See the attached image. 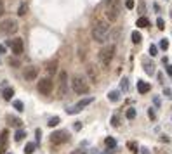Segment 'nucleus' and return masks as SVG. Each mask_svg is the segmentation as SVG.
Masks as SVG:
<instances>
[{
  "instance_id": "24",
  "label": "nucleus",
  "mask_w": 172,
  "mask_h": 154,
  "mask_svg": "<svg viewBox=\"0 0 172 154\" xmlns=\"http://www.w3.org/2000/svg\"><path fill=\"white\" fill-rule=\"evenodd\" d=\"M136 24H137V28H148V26H149V21H148L146 17H139Z\"/></svg>"
},
{
  "instance_id": "43",
  "label": "nucleus",
  "mask_w": 172,
  "mask_h": 154,
  "mask_svg": "<svg viewBox=\"0 0 172 154\" xmlns=\"http://www.w3.org/2000/svg\"><path fill=\"white\" fill-rule=\"evenodd\" d=\"M71 154H85V151H82V149H77V151H73Z\"/></svg>"
},
{
  "instance_id": "32",
  "label": "nucleus",
  "mask_w": 172,
  "mask_h": 154,
  "mask_svg": "<svg viewBox=\"0 0 172 154\" xmlns=\"http://www.w3.org/2000/svg\"><path fill=\"white\" fill-rule=\"evenodd\" d=\"M160 49H162V50H167V49H169V40H167V38H162V40H160Z\"/></svg>"
},
{
  "instance_id": "17",
  "label": "nucleus",
  "mask_w": 172,
  "mask_h": 154,
  "mask_svg": "<svg viewBox=\"0 0 172 154\" xmlns=\"http://www.w3.org/2000/svg\"><path fill=\"white\" fill-rule=\"evenodd\" d=\"M7 121H9V125L11 126H16V128H19L21 125H23V121H21L19 118H16V116H11V114H7V118H5Z\"/></svg>"
},
{
  "instance_id": "45",
  "label": "nucleus",
  "mask_w": 172,
  "mask_h": 154,
  "mask_svg": "<svg viewBox=\"0 0 172 154\" xmlns=\"http://www.w3.org/2000/svg\"><path fill=\"white\" fill-rule=\"evenodd\" d=\"M5 52V45H0V54H4Z\"/></svg>"
},
{
  "instance_id": "8",
  "label": "nucleus",
  "mask_w": 172,
  "mask_h": 154,
  "mask_svg": "<svg viewBox=\"0 0 172 154\" xmlns=\"http://www.w3.org/2000/svg\"><path fill=\"white\" fill-rule=\"evenodd\" d=\"M17 26L19 24H17L16 19H5V21H2V24H0V30L5 35H12V33L17 31Z\"/></svg>"
},
{
  "instance_id": "39",
  "label": "nucleus",
  "mask_w": 172,
  "mask_h": 154,
  "mask_svg": "<svg viewBox=\"0 0 172 154\" xmlns=\"http://www.w3.org/2000/svg\"><path fill=\"white\" fill-rule=\"evenodd\" d=\"M163 94H165L169 99H172V90H170V89H163Z\"/></svg>"
},
{
  "instance_id": "38",
  "label": "nucleus",
  "mask_w": 172,
  "mask_h": 154,
  "mask_svg": "<svg viewBox=\"0 0 172 154\" xmlns=\"http://www.w3.org/2000/svg\"><path fill=\"white\" fill-rule=\"evenodd\" d=\"M9 64H11V66H14V68H17V66H19V61L11 57V59H9Z\"/></svg>"
},
{
  "instance_id": "42",
  "label": "nucleus",
  "mask_w": 172,
  "mask_h": 154,
  "mask_svg": "<svg viewBox=\"0 0 172 154\" xmlns=\"http://www.w3.org/2000/svg\"><path fill=\"white\" fill-rule=\"evenodd\" d=\"M153 102H155V104H157V106H158V107H160V106H162V102H160V99H158V97H155V99H153Z\"/></svg>"
},
{
  "instance_id": "19",
  "label": "nucleus",
  "mask_w": 172,
  "mask_h": 154,
  "mask_svg": "<svg viewBox=\"0 0 172 154\" xmlns=\"http://www.w3.org/2000/svg\"><path fill=\"white\" fill-rule=\"evenodd\" d=\"M127 149L131 151L132 154H137V152H139V145H137V142H134V140H129V142H127Z\"/></svg>"
},
{
  "instance_id": "44",
  "label": "nucleus",
  "mask_w": 172,
  "mask_h": 154,
  "mask_svg": "<svg viewBox=\"0 0 172 154\" xmlns=\"http://www.w3.org/2000/svg\"><path fill=\"white\" fill-rule=\"evenodd\" d=\"M2 14H4V2L0 0V16H2Z\"/></svg>"
},
{
  "instance_id": "30",
  "label": "nucleus",
  "mask_w": 172,
  "mask_h": 154,
  "mask_svg": "<svg viewBox=\"0 0 172 154\" xmlns=\"http://www.w3.org/2000/svg\"><path fill=\"white\" fill-rule=\"evenodd\" d=\"M149 56H151V57H157V56H158V49H157V45H149Z\"/></svg>"
},
{
  "instance_id": "26",
  "label": "nucleus",
  "mask_w": 172,
  "mask_h": 154,
  "mask_svg": "<svg viewBox=\"0 0 172 154\" xmlns=\"http://www.w3.org/2000/svg\"><path fill=\"white\" fill-rule=\"evenodd\" d=\"M35 147H37V145H35L33 142H28V144H26V147H25V154H33Z\"/></svg>"
},
{
  "instance_id": "34",
  "label": "nucleus",
  "mask_w": 172,
  "mask_h": 154,
  "mask_svg": "<svg viewBox=\"0 0 172 154\" xmlns=\"http://www.w3.org/2000/svg\"><path fill=\"white\" fill-rule=\"evenodd\" d=\"M157 26H158V30H165V21H163L162 17L157 19Z\"/></svg>"
},
{
  "instance_id": "47",
  "label": "nucleus",
  "mask_w": 172,
  "mask_h": 154,
  "mask_svg": "<svg viewBox=\"0 0 172 154\" xmlns=\"http://www.w3.org/2000/svg\"><path fill=\"white\" fill-rule=\"evenodd\" d=\"M111 2H113V0H106V5H110Z\"/></svg>"
},
{
  "instance_id": "27",
  "label": "nucleus",
  "mask_w": 172,
  "mask_h": 154,
  "mask_svg": "<svg viewBox=\"0 0 172 154\" xmlns=\"http://www.w3.org/2000/svg\"><path fill=\"white\" fill-rule=\"evenodd\" d=\"M12 106H14V109H17L19 113H21V111H25V104L21 102V100H14V102H12Z\"/></svg>"
},
{
  "instance_id": "2",
  "label": "nucleus",
  "mask_w": 172,
  "mask_h": 154,
  "mask_svg": "<svg viewBox=\"0 0 172 154\" xmlns=\"http://www.w3.org/2000/svg\"><path fill=\"white\" fill-rule=\"evenodd\" d=\"M115 50H117L115 43H110V45H106V47H103V49L99 50V62L104 66V68H106V66H110V62L113 61Z\"/></svg>"
},
{
  "instance_id": "46",
  "label": "nucleus",
  "mask_w": 172,
  "mask_h": 154,
  "mask_svg": "<svg viewBox=\"0 0 172 154\" xmlns=\"http://www.w3.org/2000/svg\"><path fill=\"white\" fill-rule=\"evenodd\" d=\"M141 151H143V154H149V151H148V149H141Z\"/></svg>"
},
{
  "instance_id": "1",
  "label": "nucleus",
  "mask_w": 172,
  "mask_h": 154,
  "mask_svg": "<svg viewBox=\"0 0 172 154\" xmlns=\"http://www.w3.org/2000/svg\"><path fill=\"white\" fill-rule=\"evenodd\" d=\"M108 31H110V24L106 23V21L94 19V23H92V38L96 42H104Z\"/></svg>"
},
{
  "instance_id": "28",
  "label": "nucleus",
  "mask_w": 172,
  "mask_h": 154,
  "mask_svg": "<svg viewBox=\"0 0 172 154\" xmlns=\"http://www.w3.org/2000/svg\"><path fill=\"white\" fill-rule=\"evenodd\" d=\"M131 38H132V43H139V42H141V33H139V31H132Z\"/></svg>"
},
{
  "instance_id": "7",
  "label": "nucleus",
  "mask_w": 172,
  "mask_h": 154,
  "mask_svg": "<svg viewBox=\"0 0 172 154\" xmlns=\"http://www.w3.org/2000/svg\"><path fill=\"white\" fill-rule=\"evenodd\" d=\"M7 47H11L12 49V54L14 56H21L23 54V50H25V43H23V40L21 38H14V40H7V43H5Z\"/></svg>"
},
{
  "instance_id": "10",
  "label": "nucleus",
  "mask_w": 172,
  "mask_h": 154,
  "mask_svg": "<svg viewBox=\"0 0 172 154\" xmlns=\"http://www.w3.org/2000/svg\"><path fill=\"white\" fill-rule=\"evenodd\" d=\"M94 102V97H87V99H82V100H78L77 104H75V107H70L68 109V114H75V113H80L83 107H87L89 104H92Z\"/></svg>"
},
{
  "instance_id": "23",
  "label": "nucleus",
  "mask_w": 172,
  "mask_h": 154,
  "mask_svg": "<svg viewBox=\"0 0 172 154\" xmlns=\"http://www.w3.org/2000/svg\"><path fill=\"white\" fill-rule=\"evenodd\" d=\"M25 137H26V132H25V130H17L16 134H14V140H16V142H21Z\"/></svg>"
},
{
  "instance_id": "40",
  "label": "nucleus",
  "mask_w": 172,
  "mask_h": 154,
  "mask_svg": "<svg viewBox=\"0 0 172 154\" xmlns=\"http://www.w3.org/2000/svg\"><path fill=\"white\" fill-rule=\"evenodd\" d=\"M35 134H37V142H40V139H42V130H40V128H37Z\"/></svg>"
},
{
  "instance_id": "36",
  "label": "nucleus",
  "mask_w": 172,
  "mask_h": 154,
  "mask_svg": "<svg viewBox=\"0 0 172 154\" xmlns=\"http://www.w3.org/2000/svg\"><path fill=\"white\" fill-rule=\"evenodd\" d=\"M73 128H75V132H80L82 130V121H75L73 123Z\"/></svg>"
},
{
  "instance_id": "25",
  "label": "nucleus",
  "mask_w": 172,
  "mask_h": 154,
  "mask_svg": "<svg viewBox=\"0 0 172 154\" xmlns=\"http://www.w3.org/2000/svg\"><path fill=\"white\" fill-rule=\"evenodd\" d=\"M120 90L122 92H129V80L127 78H122L120 80Z\"/></svg>"
},
{
  "instance_id": "13",
  "label": "nucleus",
  "mask_w": 172,
  "mask_h": 154,
  "mask_svg": "<svg viewBox=\"0 0 172 154\" xmlns=\"http://www.w3.org/2000/svg\"><path fill=\"white\" fill-rule=\"evenodd\" d=\"M7 144H9V132L4 130L2 134H0V154H5V151H7Z\"/></svg>"
},
{
  "instance_id": "18",
  "label": "nucleus",
  "mask_w": 172,
  "mask_h": 154,
  "mask_svg": "<svg viewBox=\"0 0 172 154\" xmlns=\"http://www.w3.org/2000/svg\"><path fill=\"white\" fill-rule=\"evenodd\" d=\"M12 95H14V89H12V87H5V89L2 90V97H4V100H11Z\"/></svg>"
},
{
  "instance_id": "12",
  "label": "nucleus",
  "mask_w": 172,
  "mask_h": 154,
  "mask_svg": "<svg viewBox=\"0 0 172 154\" xmlns=\"http://www.w3.org/2000/svg\"><path fill=\"white\" fill-rule=\"evenodd\" d=\"M37 76H38V68H35V66H28V68H25V80L26 81H33Z\"/></svg>"
},
{
  "instance_id": "4",
  "label": "nucleus",
  "mask_w": 172,
  "mask_h": 154,
  "mask_svg": "<svg viewBox=\"0 0 172 154\" xmlns=\"http://www.w3.org/2000/svg\"><path fill=\"white\" fill-rule=\"evenodd\" d=\"M85 73H87V80H89L92 85H97V83H99V80H101V69L97 68L96 64H87Z\"/></svg>"
},
{
  "instance_id": "14",
  "label": "nucleus",
  "mask_w": 172,
  "mask_h": 154,
  "mask_svg": "<svg viewBox=\"0 0 172 154\" xmlns=\"http://www.w3.org/2000/svg\"><path fill=\"white\" fill-rule=\"evenodd\" d=\"M45 71H47V75H49V76L56 75V73H57V61H51V62H47Z\"/></svg>"
},
{
  "instance_id": "22",
  "label": "nucleus",
  "mask_w": 172,
  "mask_h": 154,
  "mask_svg": "<svg viewBox=\"0 0 172 154\" xmlns=\"http://www.w3.org/2000/svg\"><path fill=\"white\" fill-rule=\"evenodd\" d=\"M108 99H110L111 102H118V100H120V90H111V92L108 94Z\"/></svg>"
},
{
  "instance_id": "21",
  "label": "nucleus",
  "mask_w": 172,
  "mask_h": 154,
  "mask_svg": "<svg viewBox=\"0 0 172 154\" xmlns=\"http://www.w3.org/2000/svg\"><path fill=\"white\" fill-rule=\"evenodd\" d=\"M104 145L115 149V147H117V139H115V137H106V139H104Z\"/></svg>"
},
{
  "instance_id": "41",
  "label": "nucleus",
  "mask_w": 172,
  "mask_h": 154,
  "mask_svg": "<svg viewBox=\"0 0 172 154\" xmlns=\"http://www.w3.org/2000/svg\"><path fill=\"white\" fill-rule=\"evenodd\" d=\"M167 75L172 76V64H167Z\"/></svg>"
},
{
  "instance_id": "33",
  "label": "nucleus",
  "mask_w": 172,
  "mask_h": 154,
  "mask_svg": "<svg viewBox=\"0 0 172 154\" xmlns=\"http://www.w3.org/2000/svg\"><path fill=\"white\" fill-rule=\"evenodd\" d=\"M148 116H149V120H153V121L157 120V114H155V109H153V107L148 109Z\"/></svg>"
},
{
  "instance_id": "35",
  "label": "nucleus",
  "mask_w": 172,
  "mask_h": 154,
  "mask_svg": "<svg viewBox=\"0 0 172 154\" xmlns=\"http://www.w3.org/2000/svg\"><path fill=\"white\" fill-rule=\"evenodd\" d=\"M111 125L113 126H120V118L115 114V116H111Z\"/></svg>"
},
{
  "instance_id": "15",
  "label": "nucleus",
  "mask_w": 172,
  "mask_h": 154,
  "mask_svg": "<svg viewBox=\"0 0 172 154\" xmlns=\"http://www.w3.org/2000/svg\"><path fill=\"white\" fill-rule=\"evenodd\" d=\"M143 66H144V71H146V75H155V66H153V62L151 61H148V59H144L143 61Z\"/></svg>"
},
{
  "instance_id": "3",
  "label": "nucleus",
  "mask_w": 172,
  "mask_h": 154,
  "mask_svg": "<svg viewBox=\"0 0 172 154\" xmlns=\"http://www.w3.org/2000/svg\"><path fill=\"white\" fill-rule=\"evenodd\" d=\"M71 90L78 95H85L89 92V81L82 76H73L71 78Z\"/></svg>"
},
{
  "instance_id": "16",
  "label": "nucleus",
  "mask_w": 172,
  "mask_h": 154,
  "mask_svg": "<svg viewBox=\"0 0 172 154\" xmlns=\"http://www.w3.org/2000/svg\"><path fill=\"white\" fill-rule=\"evenodd\" d=\"M151 90V85L149 83H144V81H137V92L139 94H146Z\"/></svg>"
},
{
  "instance_id": "5",
  "label": "nucleus",
  "mask_w": 172,
  "mask_h": 154,
  "mask_svg": "<svg viewBox=\"0 0 172 154\" xmlns=\"http://www.w3.org/2000/svg\"><path fill=\"white\" fill-rule=\"evenodd\" d=\"M37 89H38V92H40L42 95H49V94L52 92V89H54V81L51 80V76L42 78V80L37 83Z\"/></svg>"
},
{
  "instance_id": "9",
  "label": "nucleus",
  "mask_w": 172,
  "mask_h": 154,
  "mask_svg": "<svg viewBox=\"0 0 172 154\" xmlns=\"http://www.w3.org/2000/svg\"><path fill=\"white\" fill-rule=\"evenodd\" d=\"M118 17V2L113 0V2L106 7V19H108V23H115Z\"/></svg>"
},
{
  "instance_id": "31",
  "label": "nucleus",
  "mask_w": 172,
  "mask_h": 154,
  "mask_svg": "<svg viewBox=\"0 0 172 154\" xmlns=\"http://www.w3.org/2000/svg\"><path fill=\"white\" fill-rule=\"evenodd\" d=\"M125 114H127L129 120H134V118H136V109H132V107H131V109H127V113H125Z\"/></svg>"
},
{
  "instance_id": "37",
  "label": "nucleus",
  "mask_w": 172,
  "mask_h": 154,
  "mask_svg": "<svg viewBox=\"0 0 172 154\" xmlns=\"http://www.w3.org/2000/svg\"><path fill=\"white\" fill-rule=\"evenodd\" d=\"M134 5H136L134 0H127V2H125V7H127V9H134Z\"/></svg>"
},
{
  "instance_id": "20",
  "label": "nucleus",
  "mask_w": 172,
  "mask_h": 154,
  "mask_svg": "<svg viewBox=\"0 0 172 154\" xmlns=\"http://www.w3.org/2000/svg\"><path fill=\"white\" fill-rule=\"evenodd\" d=\"M26 12H28V4L21 2L19 7H17V16H26Z\"/></svg>"
},
{
  "instance_id": "11",
  "label": "nucleus",
  "mask_w": 172,
  "mask_h": 154,
  "mask_svg": "<svg viewBox=\"0 0 172 154\" xmlns=\"http://www.w3.org/2000/svg\"><path fill=\"white\" fill-rule=\"evenodd\" d=\"M68 90V75L66 71H61L59 73V95H64Z\"/></svg>"
},
{
  "instance_id": "29",
  "label": "nucleus",
  "mask_w": 172,
  "mask_h": 154,
  "mask_svg": "<svg viewBox=\"0 0 172 154\" xmlns=\"http://www.w3.org/2000/svg\"><path fill=\"white\" fill-rule=\"evenodd\" d=\"M59 121H61V120H59L57 116H52V118L47 121V125H49V126H57V125H59Z\"/></svg>"
},
{
  "instance_id": "6",
  "label": "nucleus",
  "mask_w": 172,
  "mask_h": 154,
  "mask_svg": "<svg viewBox=\"0 0 172 154\" xmlns=\"http://www.w3.org/2000/svg\"><path fill=\"white\" fill-rule=\"evenodd\" d=\"M49 139H51V142H52L54 145H61V144H66V142L70 140V135H68L64 130H59V132H52Z\"/></svg>"
}]
</instances>
